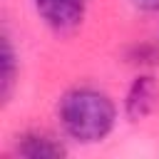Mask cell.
I'll list each match as a JSON object with an SVG mask.
<instances>
[{"mask_svg":"<svg viewBox=\"0 0 159 159\" xmlns=\"http://www.w3.org/2000/svg\"><path fill=\"white\" fill-rule=\"evenodd\" d=\"M62 129L82 144H94L102 142L112 129H114V119H117V109L114 102L92 87H77L70 89L57 107Z\"/></svg>","mask_w":159,"mask_h":159,"instance_id":"obj_1","label":"cell"},{"mask_svg":"<svg viewBox=\"0 0 159 159\" xmlns=\"http://www.w3.org/2000/svg\"><path fill=\"white\" fill-rule=\"evenodd\" d=\"M37 15L57 32L75 30L84 17V2L82 0H32Z\"/></svg>","mask_w":159,"mask_h":159,"instance_id":"obj_2","label":"cell"},{"mask_svg":"<svg viewBox=\"0 0 159 159\" xmlns=\"http://www.w3.org/2000/svg\"><path fill=\"white\" fill-rule=\"evenodd\" d=\"M159 102V84L152 75H139L129 89H127V99H124V112L132 122H139L144 117H149L154 112Z\"/></svg>","mask_w":159,"mask_h":159,"instance_id":"obj_3","label":"cell"},{"mask_svg":"<svg viewBox=\"0 0 159 159\" xmlns=\"http://www.w3.org/2000/svg\"><path fill=\"white\" fill-rule=\"evenodd\" d=\"M15 152L20 157H27V159H57V157H65V147L57 139H52L50 134H40V132L22 134Z\"/></svg>","mask_w":159,"mask_h":159,"instance_id":"obj_4","label":"cell"},{"mask_svg":"<svg viewBox=\"0 0 159 159\" xmlns=\"http://www.w3.org/2000/svg\"><path fill=\"white\" fill-rule=\"evenodd\" d=\"M15 75H17L15 50H12L10 40L2 37V55H0V97H2V102H7V97L15 87Z\"/></svg>","mask_w":159,"mask_h":159,"instance_id":"obj_5","label":"cell"},{"mask_svg":"<svg viewBox=\"0 0 159 159\" xmlns=\"http://www.w3.org/2000/svg\"><path fill=\"white\" fill-rule=\"evenodd\" d=\"M157 57H159V50H157L152 42L137 45L134 52H132V62H137V65H149V62H154Z\"/></svg>","mask_w":159,"mask_h":159,"instance_id":"obj_6","label":"cell"},{"mask_svg":"<svg viewBox=\"0 0 159 159\" xmlns=\"http://www.w3.org/2000/svg\"><path fill=\"white\" fill-rule=\"evenodd\" d=\"M132 2L147 12H159V0H132Z\"/></svg>","mask_w":159,"mask_h":159,"instance_id":"obj_7","label":"cell"}]
</instances>
